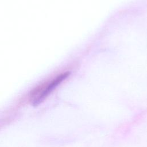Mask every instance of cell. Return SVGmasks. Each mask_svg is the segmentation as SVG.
Returning a JSON list of instances; mask_svg holds the SVG:
<instances>
[{
    "label": "cell",
    "instance_id": "6da1fadb",
    "mask_svg": "<svg viewBox=\"0 0 147 147\" xmlns=\"http://www.w3.org/2000/svg\"><path fill=\"white\" fill-rule=\"evenodd\" d=\"M69 74V73L68 72H64L52 79L42 88V91H40L37 98H35L33 102V105H37L41 102H42L54 90V88H55L61 82L68 77Z\"/></svg>",
    "mask_w": 147,
    "mask_h": 147
}]
</instances>
